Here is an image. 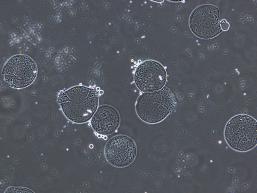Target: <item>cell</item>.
<instances>
[{"mask_svg":"<svg viewBox=\"0 0 257 193\" xmlns=\"http://www.w3.org/2000/svg\"><path fill=\"white\" fill-rule=\"evenodd\" d=\"M59 104L66 118L76 124H83L92 119L98 106L96 89L79 85L61 93Z\"/></svg>","mask_w":257,"mask_h":193,"instance_id":"cell-1","label":"cell"},{"mask_svg":"<svg viewBox=\"0 0 257 193\" xmlns=\"http://www.w3.org/2000/svg\"><path fill=\"white\" fill-rule=\"evenodd\" d=\"M176 101L168 87L159 91L144 93L138 98L136 111L141 120L148 124H157L174 112Z\"/></svg>","mask_w":257,"mask_h":193,"instance_id":"cell-2","label":"cell"},{"mask_svg":"<svg viewBox=\"0 0 257 193\" xmlns=\"http://www.w3.org/2000/svg\"><path fill=\"white\" fill-rule=\"evenodd\" d=\"M224 136L230 148L239 152L254 148L257 144L256 121L247 114H239L226 125Z\"/></svg>","mask_w":257,"mask_h":193,"instance_id":"cell-3","label":"cell"},{"mask_svg":"<svg viewBox=\"0 0 257 193\" xmlns=\"http://www.w3.org/2000/svg\"><path fill=\"white\" fill-rule=\"evenodd\" d=\"M220 12L216 7L205 5L197 7L192 12L189 19V27L198 37L208 40L220 34Z\"/></svg>","mask_w":257,"mask_h":193,"instance_id":"cell-4","label":"cell"},{"mask_svg":"<svg viewBox=\"0 0 257 193\" xmlns=\"http://www.w3.org/2000/svg\"><path fill=\"white\" fill-rule=\"evenodd\" d=\"M37 73L35 62L29 57L20 55L11 58L3 71L5 81L16 88H24L31 85Z\"/></svg>","mask_w":257,"mask_h":193,"instance_id":"cell-5","label":"cell"},{"mask_svg":"<svg viewBox=\"0 0 257 193\" xmlns=\"http://www.w3.org/2000/svg\"><path fill=\"white\" fill-rule=\"evenodd\" d=\"M167 78L165 68L160 63L152 60L139 64L134 75L137 88L144 93L159 91L164 87Z\"/></svg>","mask_w":257,"mask_h":193,"instance_id":"cell-6","label":"cell"},{"mask_svg":"<svg viewBox=\"0 0 257 193\" xmlns=\"http://www.w3.org/2000/svg\"><path fill=\"white\" fill-rule=\"evenodd\" d=\"M137 148L135 141L123 135L115 136L107 143L105 148L106 160L116 168H125L135 160Z\"/></svg>","mask_w":257,"mask_h":193,"instance_id":"cell-7","label":"cell"},{"mask_svg":"<svg viewBox=\"0 0 257 193\" xmlns=\"http://www.w3.org/2000/svg\"><path fill=\"white\" fill-rule=\"evenodd\" d=\"M91 126L97 134L107 136L116 131L120 124L118 111L109 105L98 107L91 119Z\"/></svg>","mask_w":257,"mask_h":193,"instance_id":"cell-8","label":"cell"},{"mask_svg":"<svg viewBox=\"0 0 257 193\" xmlns=\"http://www.w3.org/2000/svg\"><path fill=\"white\" fill-rule=\"evenodd\" d=\"M221 28L222 31H227L229 28V24L225 20L220 22Z\"/></svg>","mask_w":257,"mask_h":193,"instance_id":"cell-9","label":"cell"}]
</instances>
